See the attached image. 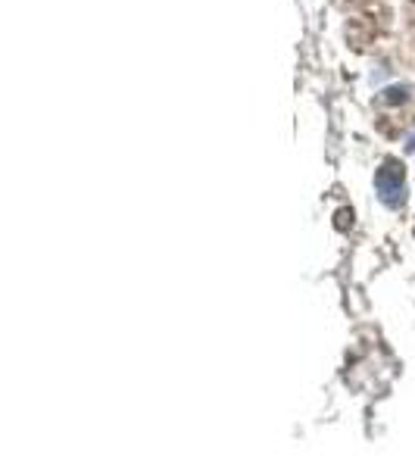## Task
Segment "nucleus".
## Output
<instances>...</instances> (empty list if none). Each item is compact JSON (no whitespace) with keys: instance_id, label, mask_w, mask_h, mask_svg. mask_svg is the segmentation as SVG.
Wrapping results in <instances>:
<instances>
[{"instance_id":"1","label":"nucleus","mask_w":415,"mask_h":468,"mask_svg":"<svg viewBox=\"0 0 415 468\" xmlns=\"http://www.w3.org/2000/svg\"><path fill=\"white\" fill-rule=\"evenodd\" d=\"M375 187L381 193V200L387 206H400L406 200V181H403V166H396L394 159L384 162V168L378 172L375 178Z\"/></svg>"}]
</instances>
